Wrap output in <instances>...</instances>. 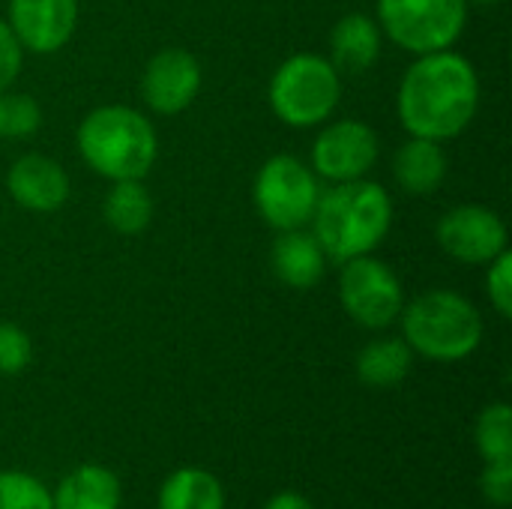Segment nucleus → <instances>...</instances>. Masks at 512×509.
Wrapping results in <instances>:
<instances>
[{"instance_id":"7","label":"nucleus","mask_w":512,"mask_h":509,"mask_svg":"<svg viewBox=\"0 0 512 509\" xmlns=\"http://www.w3.org/2000/svg\"><path fill=\"white\" fill-rule=\"evenodd\" d=\"M255 207L276 231H294L312 222L321 198L318 174L297 156H270L255 177Z\"/></svg>"},{"instance_id":"12","label":"nucleus","mask_w":512,"mask_h":509,"mask_svg":"<svg viewBox=\"0 0 512 509\" xmlns=\"http://www.w3.org/2000/svg\"><path fill=\"white\" fill-rule=\"evenodd\" d=\"M6 24L21 48L33 54H54L75 33L78 0H9Z\"/></svg>"},{"instance_id":"29","label":"nucleus","mask_w":512,"mask_h":509,"mask_svg":"<svg viewBox=\"0 0 512 509\" xmlns=\"http://www.w3.org/2000/svg\"><path fill=\"white\" fill-rule=\"evenodd\" d=\"M0 138H3V93H0Z\"/></svg>"},{"instance_id":"13","label":"nucleus","mask_w":512,"mask_h":509,"mask_svg":"<svg viewBox=\"0 0 512 509\" xmlns=\"http://www.w3.org/2000/svg\"><path fill=\"white\" fill-rule=\"evenodd\" d=\"M6 189L18 207L30 213H54L69 198V177L60 162L27 153L12 162L6 174Z\"/></svg>"},{"instance_id":"4","label":"nucleus","mask_w":512,"mask_h":509,"mask_svg":"<svg viewBox=\"0 0 512 509\" xmlns=\"http://www.w3.org/2000/svg\"><path fill=\"white\" fill-rule=\"evenodd\" d=\"M402 339L414 354L438 363H459L483 342L480 309L450 288H432L402 306Z\"/></svg>"},{"instance_id":"21","label":"nucleus","mask_w":512,"mask_h":509,"mask_svg":"<svg viewBox=\"0 0 512 509\" xmlns=\"http://www.w3.org/2000/svg\"><path fill=\"white\" fill-rule=\"evenodd\" d=\"M474 441L477 450L483 456V462H501L512 459V411L510 405L495 402L489 405L480 417H477V429H474Z\"/></svg>"},{"instance_id":"20","label":"nucleus","mask_w":512,"mask_h":509,"mask_svg":"<svg viewBox=\"0 0 512 509\" xmlns=\"http://www.w3.org/2000/svg\"><path fill=\"white\" fill-rule=\"evenodd\" d=\"M102 216L117 234H141L153 219V198L144 180H114L102 201Z\"/></svg>"},{"instance_id":"16","label":"nucleus","mask_w":512,"mask_h":509,"mask_svg":"<svg viewBox=\"0 0 512 509\" xmlns=\"http://www.w3.org/2000/svg\"><path fill=\"white\" fill-rule=\"evenodd\" d=\"M393 174L396 183L417 198H426L432 192L441 189L444 177H447V153L441 147V141H429V138H408L393 159Z\"/></svg>"},{"instance_id":"27","label":"nucleus","mask_w":512,"mask_h":509,"mask_svg":"<svg viewBox=\"0 0 512 509\" xmlns=\"http://www.w3.org/2000/svg\"><path fill=\"white\" fill-rule=\"evenodd\" d=\"M21 54H24L21 42L15 39L12 27L0 18V93H6L12 87V81L21 69Z\"/></svg>"},{"instance_id":"23","label":"nucleus","mask_w":512,"mask_h":509,"mask_svg":"<svg viewBox=\"0 0 512 509\" xmlns=\"http://www.w3.org/2000/svg\"><path fill=\"white\" fill-rule=\"evenodd\" d=\"M42 126V108L27 93H3V138H27Z\"/></svg>"},{"instance_id":"24","label":"nucleus","mask_w":512,"mask_h":509,"mask_svg":"<svg viewBox=\"0 0 512 509\" xmlns=\"http://www.w3.org/2000/svg\"><path fill=\"white\" fill-rule=\"evenodd\" d=\"M33 360L30 336L9 321H0V375H18Z\"/></svg>"},{"instance_id":"10","label":"nucleus","mask_w":512,"mask_h":509,"mask_svg":"<svg viewBox=\"0 0 512 509\" xmlns=\"http://www.w3.org/2000/svg\"><path fill=\"white\" fill-rule=\"evenodd\" d=\"M381 144L369 123L363 120H336L312 144V171L330 183L360 180L378 162Z\"/></svg>"},{"instance_id":"3","label":"nucleus","mask_w":512,"mask_h":509,"mask_svg":"<svg viewBox=\"0 0 512 509\" xmlns=\"http://www.w3.org/2000/svg\"><path fill=\"white\" fill-rule=\"evenodd\" d=\"M81 159L105 180H144L159 156L153 123L129 105L93 108L78 126Z\"/></svg>"},{"instance_id":"9","label":"nucleus","mask_w":512,"mask_h":509,"mask_svg":"<svg viewBox=\"0 0 512 509\" xmlns=\"http://www.w3.org/2000/svg\"><path fill=\"white\" fill-rule=\"evenodd\" d=\"M438 246L459 264L480 267L510 249L504 219L483 204H462L441 216L435 228Z\"/></svg>"},{"instance_id":"8","label":"nucleus","mask_w":512,"mask_h":509,"mask_svg":"<svg viewBox=\"0 0 512 509\" xmlns=\"http://www.w3.org/2000/svg\"><path fill=\"white\" fill-rule=\"evenodd\" d=\"M339 300L354 324L366 330H384L393 321H399L405 306V291L390 264L372 255H360L342 264Z\"/></svg>"},{"instance_id":"2","label":"nucleus","mask_w":512,"mask_h":509,"mask_svg":"<svg viewBox=\"0 0 512 509\" xmlns=\"http://www.w3.org/2000/svg\"><path fill=\"white\" fill-rule=\"evenodd\" d=\"M393 228V198L375 180H348L321 192L312 213V234L327 261L345 264L372 255Z\"/></svg>"},{"instance_id":"28","label":"nucleus","mask_w":512,"mask_h":509,"mask_svg":"<svg viewBox=\"0 0 512 509\" xmlns=\"http://www.w3.org/2000/svg\"><path fill=\"white\" fill-rule=\"evenodd\" d=\"M264 509H315L303 495H297V492H279V495H273L270 501H267V507Z\"/></svg>"},{"instance_id":"14","label":"nucleus","mask_w":512,"mask_h":509,"mask_svg":"<svg viewBox=\"0 0 512 509\" xmlns=\"http://www.w3.org/2000/svg\"><path fill=\"white\" fill-rule=\"evenodd\" d=\"M273 273L279 282H285L294 291H309L315 288L324 273H327V255L318 246L315 234L294 228V231H279V240L273 243L270 252Z\"/></svg>"},{"instance_id":"6","label":"nucleus","mask_w":512,"mask_h":509,"mask_svg":"<svg viewBox=\"0 0 512 509\" xmlns=\"http://www.w3.org/2000/svg\"><path fill=\"white\" fill-rule=\"evenodd\" d=\"M468 24V0H378V27L411 54L453 48Z\"/></svg>"},{"instance_id":"5","label":"nucleus","mask_w":512,"mask_h":509,"mask_svg":"<svg viewBox=\"0 0 512 509\" xmlns=\"http://www.w3.org/2000/svg\"><path fill=\"white\" fill-rule=\"evenodd\" d=\"M342 99V75L321 54H294L270 78V108L294 129L324 123Z\"/></svg>"},{"instance_id":"1","label":"nucleus","mask_w":512,"mask_h":509,"mask_svg":"<svg viewBox=\"0 0 512 509\" xmlns=\"http://www.w3.org/2000/svg\"><path fill=\"white\" fill-rule=\"evenodd\" d=\"M477 108V69L450 48L420 54L399 84V120L414 138L450 141L471 126Z\"/></svg>"},{"instance_id":"15","label":"nucleus","mask_w":512,"mask_h":509,"mask_svg":"<svg viewBox=\"0 0 512 509\" xmlns=\"http://www.w3.org/2000/svg\"><path fill=\"white\" fill-rule=\"evenodd\" d=\"M330 51H333V66L339 75H357L375 66L381 54V27L375 18L363 12H351L336 21L330 33Z\"/></svg>"},{"instance_id":"22","label":"nucleus","mask_w":512,"mask_h":509,"mask_svg":"<svg viewBox=\"0 0 512 509\" xmlns=\"http://www.w3.org/2000/svg\"><path fill=\"white\" fill-rule=\"evenodd\" d=\"M0 509H54V501L36 477L0 471Z\"/></svg>"},{"instance_id":"18","label":"nucleus","mask_w":512,"mask_h":509,"mask_svg":"<svg viewBox=\"0 0 512 509\" xmlns=\"http://www.w3.org/2000/svg\"><path fill=\"white\" fill-rule=\"evenodd\" d=\"M411 363H414L411 345H408L405 339L384 336V339L369 342V345L357 354V378H360L366 387L390 390V387H399V384L408 378Z\"/></svg>"},{"instance_id":"19","label":"nucleus","mask_w":512,"mask_h":509,"mask_svg":"<svg viewBox=\"0 0 512 509\" xmlns=\"http://www.w3.org/2000/svg\"><path fill=\"white\" fill-rule=\"evenodd\" d=\"M159 509H225V489L210 471L180 468L162 483Z\"/></svg>"},{"instance_id":"17","label":"nucleus","mask_w":512,"mask_h":509,"mask_svg":"<svg viewBox=\"0 0 512 509\" xmlns=\"http://www.w3.org/2000/svg\"><path fill=\"white\" fill-rule=\"evenodd\" d=\"M54 509H120V480L102 465H81L51 495Z\"/></svg>"},{"instance_id":"11","label":"nucleus","mask_w":512,"mask_h":509,"mask_svg":"<svg viewBox=\"0 0 512 509\" xmlns=\"http://www.w3.org/2000/svg\"><path fill=\"white\" fill-rule=\"evenodd\" d=\"M201 93V63L186 48H162L150 57L144 78H141V96L156 114H180L186 111L195 96Z\"/></svg>"},{"instance_id":"26","label":"nucleus","mask_w":512,"mask_h":509,"mask_svg":"<svg viewBox=\"0 0 512 509\" xmlns=\"http://www.w3.org/2000/svg\"><path fill=\"white\" fill-rule=\"evenodd\" d=\"M480 489L486 495L489 504L495 507H510L512 501V459L501 462H486L483 477H480Z\"/></svg>"},{"instance_id":"25","label":"nucleus","mask_w":512,"mask_h":509,"mask_svg":"<svg viewBox=\"0 0 512 509\" xmlns=\"http://www.w3.org/2000/svg\"><path fill=\"white\" fill-rule=\"evenodd\" d=\"M486 291L501 318H512V252H501L495 261H489Z\"/></svg>"},{"instance_id":"30","label":"nucleus","mask_w":512,"mask_h":509,"mask_svg":"<svg viewBox=\"0 0 512 509\" xmlns=\"http://www.w3.org/2000/svg\"><path fill=\"white\" fill-rule=\"evenodd\" d=\"M477 3H498V0H477Z\"/></svg>"}]
</instances>
